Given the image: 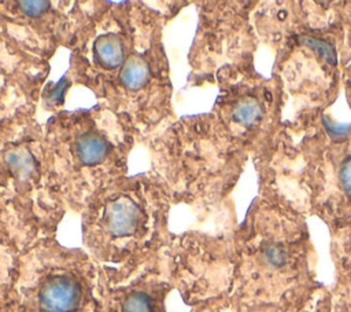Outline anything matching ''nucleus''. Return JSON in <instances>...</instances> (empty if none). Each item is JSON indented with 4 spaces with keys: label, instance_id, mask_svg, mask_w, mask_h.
Wrapping results in <instances>:
<instances>
[{
    "label": "nucleus",
    "instance_id": "f257e3e1",
    "mask_svg": "<svg viewBox=\"0 0 351 312\" xmlns=\"http://www.w3.org/2000/svg\"><path fill=\"white\" fill-rule=\"evenodd\" d=\"M137 133L110 109H60L44 126L47 165L62 202L86 205L126 176Z\"/></svg>",
    "mask_w": 351,
    "mask_h": 312
},
{
    "label": "nucleus",
    "instance_id": "f03ea898",
    "mask_svg": "<svg viewBox=\"0 0 351 312\" xmlns=\"http://www.w3.org/2000/svg\"><path fill=\"white\" fill-rule=\"evenodd\" d=\"M60 203L49 176L44 126L36 118V109L0 122V208L49 212Z\"/></svg>",
    "mask_w": 351,
    "mask_h": 312
},
{
    "label": "nucleus",
    "instance_id": "7ed1b4c3",
    "mask_svg": "<svg viewBox=\"0 0 351 312\" xmlns=\"http://www.w3.org/2000/svg\"><path fill=\"white\" fill-rule=\"evenodd\" d=\"M82 16V3L0 1V33L23 51L49 60L69 47Z\"/></svg>",
    "mask_w": 351,
    "mask_h": 312
},
{
    "label": "nucleus",
    "instance_id": "20e7f679",
    "mask_svg": "<svg viewBox=\"0 0 351 312\" xmlns=\"http://www.w3.org/2000/svg\"><path fill=\"white\" fill-rule=\"evenodd\" d=\"M48 73V60L23 51L0 33V122L36 109Z\"/></svg>",
    "mask_w": 351,
    "mask_h": 312
},
{
    "label": "nucleus",
    "instance_id": "39448f33",
    "mask_svg": "<svg viewBox=\"0 0 351 312\" xmlns=\"http://www.w3.org/2000/svg\"><path fill=\"white\" fill-rule=\"evenodd\" d=\"M82 301V285L71 274H52L37 293L41 312H75Z\"/></svg>",
    "mask_w": 351,
    "mask_h": 312
},
{
    "label": "nucleus",
    "instance_id": "423d86ee",
    "mask_svg": "<svg viewBox=\"0 0 351 312\" xmlns=\"http://www.w3.org/2000/svg\"><path fill=\"white\" fill-rule=\"evenodd\" d=\"M262 110L255 99L247 98L240 100L232 110V118L244 126H252L261 118Z\"/></svg>",
    "mask_w": 351,
    "mask_h": 312
},
{
    "label": "nucleus",
    "instance_id": "0eeeda50",
    "mask_svg": "<svg viewBox=\"0 0 351 312\" xmlns=\"http://www.w3.org/2000/svg\"><path fill=\"white\" fill-rule=\"evenodd\" d=\"M122 312H152V300L145 291H133L123 301Z\"/></svg>",
    "mask_w": 351,
    "mask_h": 312
},
{
    "label": "nucleus",
    "instance_id": "6e6552de",
    "mask_svg": "<svg viewBox=\"0 0 351 312\" xmlns=\"http://www.w3.org/2000/svg\"><path fill=\"white\" fill-rule=\"evenodd\" d=\"M263 260L273 268H280L287 261V252L280 243H270L263 249Z\"/></svg>",
    "mask_w": 351,
    "mask_h": 312
},
{
    "label": "nucleus",
    "instance_id": "1a4fd4ad",
    "mask_svg": "<svg viewBox=\"0 0 351 312\" xmlns=\"http://www.w3.org/2000/svg\"><path fill=\"white\" fill-rule=\"evenodd\" d=\"M303 43L308 48L314 49L319 56L325 58L328 62H330V63L336 62V54H335L333 48L328 43H325L324 40H318V38H314V37H304Z\"/></svg>",
    "mask_w": 351,
    "mask_h": 312
},
{
    "label": "nucleus",
    "instance_id": "9d476101",
    "mask_svg": "<svg viewBox=\"0 0 351 312\" xmlns=\"http://www.w3.org/2000/svg\"><path fill=\"white\" fill-rule=\"evenodd\" d=\"M340 181L344 191L351 195V158L346 159L340 168Z\"/></svg>",
    "mask_w": 351,
    "mask_h": 312
},
{
    "label": "nucleus",
    "instance_id": "9b49d317",
    "mask_svg": "<svg viewBox=\"0 0 351 312\" xmlns=\"http://www.w3.org/2000/svg\"><path fill=\"white\" fill-rule=\"evenodd\" d=\"M324 124H325V126H326V131H328V133L329 135H332L333 137H339V136H344V135H347L350 131H351V125H332L330 122H328L326 121V118H324Z\"/></svg>",
    "mask_w": 351,
    "mask_h": 312
}]
</instances>
